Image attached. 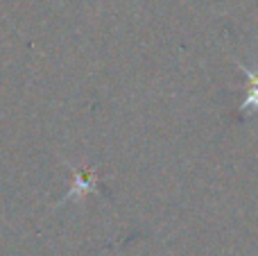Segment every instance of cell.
<instances>
[{
    "label": "cell",
    "mask_w": 258,
    "mask_h": 256,
    "mask_svg": "<svg viewBox=\"0 0 258 256\" xmlns=\"http://www.w3.org/2000/svg\"><path fill=\"white\" fill-rule=\"evenodd\" d=\"M249 80H251V91H249V98L242 102V107H256L258 109V73H254V75H249Z\"/></svg>",
    "instance_id": "obj_1"
}]
</instances>
